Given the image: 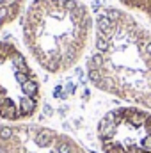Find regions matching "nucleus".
Listing matches in <instances>:
<instances>
[{"mask_svg":"<svg viewBox=\"0 0 151 153\" xmlns=\"http://www.w3.org/2000/svg\"><path fill=\"white\" fill-rule=\"evenodd\" d=\"M87 76L96 89L151 111V32L128 11L103 9L94 23Z\"/></svg>","mask_w":151,"mask_h":153,"instance_id":"obj_1","label":"nucleus"},{"mask_svg":"<svg viewBox=\"0 0 151 153\" xmlns=\"http://www.w3.org/2000/svg\"><path fill=\"white\" fill-rule=\"evenodd\" d=\"M94 23L82 0H32L21 22L23 45L41 70L64 73L84 57Z\"/></svg>","mask_w":151,"mask_h":153,"instance_id":"obj_2","label":"nucleus"},{"mask_svg":"<svg viewBox=\"0 0 151 153\" xmlns=\"http://www.w3.org/2000/svg\"><path fill=\"white\" fill-rule=\"evenodd\" d=\"M41 105V85L36 71L21 50L9 41H0V119L25 123Z\"/></svg>","mask_w":151,"mask_h":153,"instance_id":"obj_3","label":"nucleus"},{"mask_svg":"<svg viewBox=\"0 0 151 153\" xmlns=\"http://www.w3.org/2000/svg\"><path fill=\"white\" fill-rule=\"evenodd\" d=\"M96 134L103 153H151V111L112 109L100 119Z\"/></svg>","mask_w":151,"mask_h":153,"instance_id":"obj_4","label":"nucleus"},{"mask_svg":"<svg viewBox=\"0 0 151 153\" xmlns=\"http://www.w3.org/2000/svg\"><path fill=\"white\" fill-rule=\"evenodd\" d=\"M0 153H89L73 137L36 123H2Z\"/></svg>","mask_w":151,"mask_h":153,"instance_id":"obj_5","label":"nucleus"},{"mask_svg":"<svg viewBox=\"0 0 151 153\" xmlns=\"http://www.w3.org/2000/svg\"><path fill=\"white\" fill-rule=\"evenodd\" d=\"M23 9V0H0V30L13 23Z\"/></svg>","mask_w":151,"mask_h":153,"instance_id":"obj_6","label":"nucleus"},{"mask_svg":"<svg viewBox=\"0 0 151 153\" xmlns=\"http://www.w3.org/2000/svg\"><path fill=\"white\" fill-rule=\"evenodd\" d=\"M119 2H121V5H124L130 11L142 13L151 22V0H119Z\"/></svg>","mask_w":151,"mask_h":153,"instance_id":"obj_7","label":"nucleus"}]
</instances>
